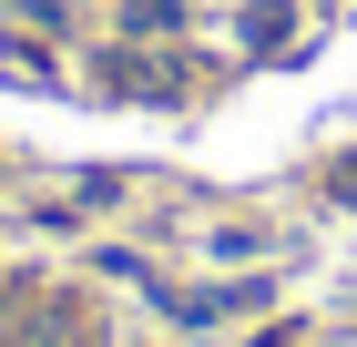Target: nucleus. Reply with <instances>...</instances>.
<instances>
[{
  "instance_id": "f257e3e1",
  "label": "nucleus",
  "mask_w": 357,
  "mask_h": 347,
  "mask_svg": "<svg viewBox=\"0 0 357 347\" xmlns=\"http://www.w3.org/2000/svg\"><path fill=\"white\" fill-rule=\"evenodd\" d=\"M61 347H102V337H92V327H82V337H61Z\"/></svg>"
}]
</instances>
